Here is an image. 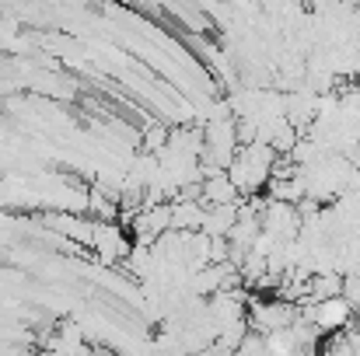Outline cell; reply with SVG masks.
Masks as SVG:
<instances>
[{"mask_svg":"<svg viewBox=\"0 0 360 356\" xmlns=\"http://www.w3.org/2000/svg\"><path fill=\"white\" fill-rule=\"evenodd\" d=\"M343 297V276L340 272H315L308 279V301L304 304H319V301H333Z\"/></svg>","mask_w":360,"mask_h":356,"instance_id":"6","label":"cell"},{"mask_svg":"<svg viewBox=\"0 0 360 356\" xmlns=\"http://www.w3.org/2000/svg\"><path fill=\"white\" fill-rule=\"evenodd\" d=\"M207 203L203 199H175L172 203V231H203Z\"/></svg>","mask_w":360,"mask_h":356,"instance_id":"3","label":"cell"},{"mask_svg":"<svg viewBox=\"0 0 360 356\" xmlns=\"http://www.w3.org/2000/svg\"><path fill=\"white\" fill-rule=\"evenodd\" d=\"M301 315L311 318L322 332H347L350 322L357 318L354 304L347 297H333V301H319V304H301Z\"/></svg>","mask_w":360,"mask_h":356,"instance_id":"1","label":"cell"},{"mask_svg":"<svg viewBox=\"0 0 360 356\" xmlns=\"http://www.w3.org/2000/svg\"><path fill=\"white\" fill-rule=\"evenodd\" d=\"M168 140H172V129H165V126H147L143 129V150L147 154H161L168 147Z\"/></svg>","mask_w":360,"mask_h":356,"instance_id":"7","label":"cell"},{"mask_svg":"<svg viewBox=\"0 0 360 356\" xmlns=\"http://www.w3.org/2000/svg\"><path fill=\"white\" fill-rule=\"evenodd\" d=\"M238 220V203H221V206H210L207 203V217H203V235L210 237H228L231 228Z\"/></svg>","mask_w":360,"mask_h":356,"instance_id":"5","label":"cell"},{"mask_svg":"<svg viewBox=\"0 0 360 356\" xmlns=\"http://www.w3.org/2000/svg\"><path fill=\"white\" fill-rule=\"evenodd\" d=\"M91 248L98 251L102 262H126L129 251H133V244H129V237H126L120 220H95V241H91Z\"/></svg>","mask_w":360,"mask_h":356,"instance_id":"2","label":"cell"},{"mask_svg":"<svg viewBox=\"0 0 360 356\" xmlns=\"http://www.w3.org/2000/svg\"><path fill=\"white\" fill-rule=\"evenodd\" d=\"M186 356H203V353H186Z\"/></svg>","mask_w":360,"mask_h":356,"instance_id":"9","label":"cell"},{"mask_svg":"<svg viewBox=\"0 0 360 356\" xmlns=\"http://www.w3.org/2000/svg\"><path fill=\"white\" fill-rule=\"evenodd\" d=\"M343 297L354 304V311H360V272H354V276H343Z\"/></svg>","mask_w":360,"mask_h":356,"instance_id":"8","label":"cell"},{"mask_svg":"<svg viewBox=\"0 0 360 356\" xmlns=\"http://www.w3.org/2000/svg\"><path fill=\"white\" fill-rule=\"evenodd\" d=\"M238 199H241V192L235 189V182H231L228 171H210L203 178V203L221 206V203H238Z\"/></svg>","mask_w":360,"mask_h":356,"instance_id":"4","label":"cell"}]
</instances>
